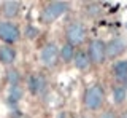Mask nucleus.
Segmentation results:
<instances>
[{
	"label": "nucleus",
	"instance_id": "4468645a",
	"mask_svg": "<svg viewBox=\"0 0 127 118\" xmlns=\"http://www.w3.org/2000/svg\"><path fill=\"white\" fill-rule=\"evenodd\" d=\"M111 96H113V102H114V104L121 105V104H124V101L127 97V89L122 85H116V86H113Z\"/></svg>",
	"mask_w": 127,
	"mask_h": 118
},
{
	"label": "nucleus",
	"instance_id": "f257e3e1",
	"mask_svg": "<svg viewBox=\"0 0 127 118\" xmlns=\"http://www.w3.org/2000/svg\"><path fill=\"white\" fill-rule=\"evenodd\" d=\"M105 102V91L100 83H94L87 86L84 96H83V104L87 110H98Z\"/></svg>",
	"mask_w": 127,
	"mask_h": 118
},
{
	"label": "nucleus",
	"instance_id": "f8f14e48",
	"mask_svg": "<svg viewBox=\"0 0 127 118\" xmlns=\"http://www.w3.org/2000/svg\"><path fill=\"white\" fill-rule=\"evenodd\" d=\"M111 72L116 80H127V59L114 62L111 67Z\"/></svg>",
	"mask_w": 127,
	"mask_h": 118
},
{
	"label": "nucleus",
	"instance_id": "f3484780",
	"mask_svg": "<svg viewBox=\"0 0 127 118\" xmlns=\"http://www.w3.org/2000/svg\"><path fill=\"white\" fill-rule=\"evenodd\" d=\"M98 118H118V117H116V113H114L113 110H106V112H103Z\"/></svg>",
	"mask_w": 127,
	"mask_h": 118
},
{
	"label": "nucleus",
	"instance_id": "39448f33",
	"mask_svg": "<svg viewBox=\"0 0 127 118\" xmlns=\"http://www.w3.org/2000/svg\"><path fill=\"white\" fill-rule=\"evenodd\" d=\"M19 38H21V32H19L18 26L10 21H0V40L13 46Z\"/></svg>",
	"mask_w": 127,
	"mask_h": 118
},
{
	"label": "nucleus",
	"instance_id": "6e6552de",
	"mask_svg": "<svg viewBox=\"0 0 127 118\" xmlns=\"http://www.w3.org/2000/svg\"><path fill=\"white\" fill-rule=\"evenodd\" d=\"M27 85H29V91L33 96H41L48 89V81H46L43 73H33V75H30L29 80H27Z\"/></svg>",
	"mask_w": 127,
	"mask_h": 118
},
{
	"label": "nucleus",
	"instance_id": "9b49d317",
	"mask_svg": "<svg viewBox=\"0 0 127 118\" xmlns=\"http://www.w3.org/2000/svg\"><path fill=\"white\" fill-rule=\"evenodd\" d=\"M16 59V50L10 45H3L0 46V62L5 65H10L13 64Z\"/></svg>",
	"mask_w": 127,
	"mask_h": 118
},
{
	"label": "nucleus",
	"instance_id": "f03ea898",
	"mask_svg": "<svg viewBox=\"0 0 127 118\" xmlns=\"http://www.w3.org/2000/svg\"><path fill=\"white\" fill-rule=\"evenodd\" d=\"M86 37H87V32H86V27L81 24V22H70L65 29V38H67V43L73 45L75 48L86 42Z\"/></svg>",
	"mask_w": 127,
	"mask_h": 118
},
{
	"label": "nucleus",
	"instance_id": "20e7f679",
	"mask_svg": "<svg viewBox=\"0 0 127 118\" xmlns=\"http://www.w3.org/2000/svg\"><path fill=\"white\" fill-rule=\"evenodd\" d=\"M87 56H89L91 62L95 65H102L106 59V48H105V42L100 38H94L91 40L89 46H87Z\"/></svg>",
	"mask_w": 127,
	"mask_h": 118
},
{
	"label": "nucleus",
	"instance_id": "dca6fc26",
	"mask_svg": "<svg viewBox=\"0 0 127 118\" xmlns=\"http://www.w3.org/2000/svg\"><path fill=\"white\" fill-rule=\"evenodd\" d=\"M22 94H24V89H22L19 85H18V86H11L10 96H8V101H10V102H18V101H21Z\"/></svg>",
	"mask_w": 127,
	"mask_h": 118
},
{
	"label": "nucleus",
	"instance_id": "423d86ee",
	"mask_svg": "<svg viewBox=\"0 0 127 118\" xmlns=\"http://www.w3.org/2000/svg\"><path fill=\"white\" fill-rule=\"evenodd\" d=\"M40 61L48 69H54L59 62V48L54 43H46L40 51Z\"/></svg>",
	"mask_w": 127,
	"mask_h": 118
},
{
	"label": "nucleus",
	"instance_id": "1a4fd4ad",
	"mask_svg": "<svg viewBox=\"0 0 127 118\" xmlns=\"http://www.w3.org/2000/svg\"><path fill=\"white\" fill-rule=\"evenodd\" d=\"M19 2L16 0H6V2L2 3V14L6 19H13L19 14Z\"/></svg>",
	"mask_w": 127,
	"mask_h": 118
},
{
	"label": "nucleus",
	"instance_id": "ddd939ff",
	"mask_svg": "<svg viewBox=\"0 0 127 118\" xmlns=\"http://www.w3.org/2000/svg\"><path fill=\"white\" fill-rule=\"evenodd\" d=\"M75 53H76L75 46L65 42L61 48H59V59L64 61L65 64H67V62H71V61H73V58H75Z\"/></svg>",
	"mask_w": 127,
	"mask_h": 118
},
{
	"label": "nucleus",
	"instance_id": "7ed1b4c3",
	"mask_svg": "<svg viewBox=\"0 0 127 118\" xmlns=\"http://www.w3.org/2000/svg\"><path fill=\"white\" fill-rule=\"evenodd\" d=\"M68 10V3L67 2H51L45 6L41 13V19L45 24H51L56 19H59L62 14H65V11Z\"/></svg>",
	"mask_w": 127,
	"mask_h": 118
},
{
	"label": "nucleus",
	"instance_id": "a211bd4d",
	"mask_svg": "<svg viewBox=\"0 0 127 118\" xmlns=\"http://www.w3.org/2000/svg\"><path fill=\"white\" fill-rule=\"evenodd\" d=\"M14 118H27V117H14Z\"/></svg>",
	"mask_w": 127,
	"mask_h": 118
},
{
	"label": "nucleus",
	"instance_id": "aec40b11",
	"mask_svg": "<svg viewBox=\"0 0 127 118\" xmlns=\"http://www.w3.org/2000/svg\"><path fill=\"white\" fill-rule=\"evenodd\" d=\"M84 118H89V117H84Z\"/></svg>",
	"mask_w": 127,
	"mask_h": 118
},
{
	"label": "nucleus",
	"instance_id": "2eb2a0df",
	"mask_svg": "<svg viewBox=\"0 0 127 118\" xmlns=\"http://www.w3.org/2000/svg\"><path fill=\"white\" fill-rule=\"evenodd\" d=\"M6 80L11 86H18L19 81H21V75L16 69H8L6 70Z\"/></svg>",
	"mask_w": 127,
	"mask_h": 118
},
{
	"label": "nucleus",
	"instance_id": "9d476101",
	"mask_svg": "<svg viewBox=\"0 0 127 118\" xmlns=\"http://www.w3.org/2000/svg\"><path fill=\"white\" fill-rule=\"evenodd\" d=\"M73 64H75V67H76L78 70H87L91 67V59L89 56H87V53L84 50H79L75 53V58H73Z\"/></svg>",
	"mask_w": 127,
	"mask_h": 118
},
{
	"label": "nucleus",
	"instance_id": "6ab92c4d",
	"mask_svg": "<svg viewBox=\"0 0 127 118\" xmlns=\"http://www.w3.org/2000/svg\"><path fill=\"white\" fill-rule=\"evenodd\" d=\"M126 118H127V112H126Z\"/></svg>",
	"mask_w": 127,
	"mask_h": 118
},
{
	"label": "nucleus",
	"instance_id": "0eeeda50",
	"mask_svg": "<svg viewBox=\"0 0 127 118\" xmlns=\"http://www.w3.org/2000/svg\"><path fill=\"white\" fill-rule=\"evenodd\" d=\"M105 48H106V59L119 58L127 50V40L122 37H114L108 43H105Z\"/></svg>",
	"mask_w": 127,
	"mask_h": 118
}]
</instances>
